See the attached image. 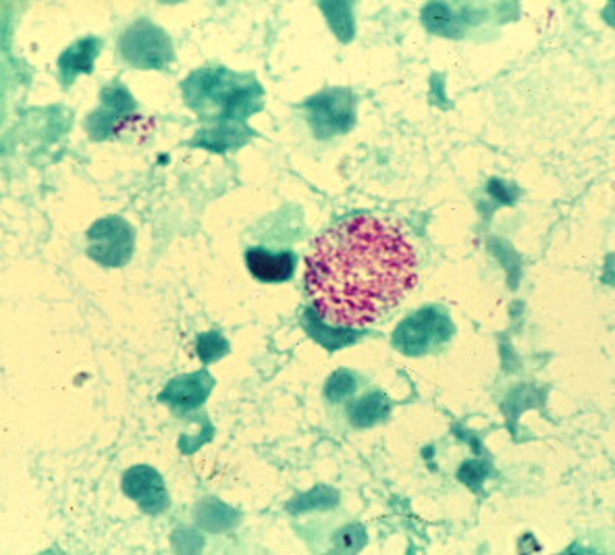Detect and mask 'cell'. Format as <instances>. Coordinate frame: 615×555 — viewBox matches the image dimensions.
Segmentation results:
<instances>
[{"label":"cell","mask_w":615,"mask_h":555,"mask_svg":"<svg viewBox=\"0 0 615 555\" xmlns=\"http://www.w3.org/2000/svg\"><path fill=\"white\" fill-rule=\"evenodd\" d=\"M445 323L449 321L443 314L433 310H421L400 325L395 333V344L405 354L428 352L431 345L443 344L454 333V326L441 329Z\"/></svg>","instance_id":"7a4b0ae2"},{"label":"cell","mask_w":615,"mask_h":555,"mask_svg":"<svg viewBox=\"0 0 615 555\" xmlns=\"http://www.w3.org/2000/svg\"><path fill=\"white\" fill-rule=\"evenodd\" d=\"M246 263L256 279L267 284H279V281H288L293 275L295 256L288 252L270 254L267 249L256 248L246 254Z\"/></svg>","instance_id":"3957f363"},{"label":"cell","mask_w":615,"mask_h":555,"mask_svg":"<svg viewBox=\"0 0 615 555\" xmlns=\"http://www.w3.org/2000/svg\"><path fill=\"white\" fill-rule=\"evenodd\" d=\"M416 284L414 244L395 223L370 214L321 235L306 260L312 304L331 325H372Z\"/></svg>","instance_id":"6da1fadb"},{"label":"cell","mask_w":615,"mask_h":555,"mask_svg":"<svg viewBox=\"0 0 615 555\" xmlns=\"http://www.w3.org/2000/svg\"><path fill=\"white\" fill-rule=\"evenodd\" d=\"M98 51H100V42L97 38L81 40L74 44L60 58L63 76L71 77L76 76L77 71H92Z\"/></svg>","instance_id":"277c9868"}]
</instances>
